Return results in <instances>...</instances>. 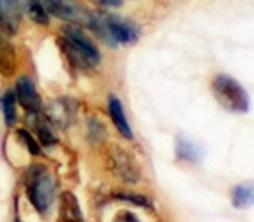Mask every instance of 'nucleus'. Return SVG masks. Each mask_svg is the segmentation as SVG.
Listing matches in <instances>:
<instances>
[{"mask_svg":"<svg viewBox=\"0 0 254 222\" xmlns=\"http://www.w3.org/2000/svg\"><path fill=\"white\" fill-rule=\"evenodd\" d=\"M100 4L107 5V7H119V5H123V0H100Z\"/></svg>","mask_w":254,"mask_h":222,"instance_id":"21","label":"nucleus"},{"mask_svg":"<svg viewBox=\"0 0 254 222\" xmlns=\"http://www.w3.org/2000/svg\"><path fill=\"white\" fill-rule=\"evenodd\" d=\"M45 9L54 16L61 20H68L76 25H87L89 22V14L82 5H78L73 0H41Z\"/></svg>","mask_w":254,"mask_h":222,"instance_id":"5","label":"nucleus"},{"mask_svg":"<svg viewBox=\"0 0 254 222\" xmlns=\"http://www.w3.org/2000/svg\"><path fill=\"white\" fill-rule=\"evenodd\" d=\"M21 20L20 0H0V30L7 36L16 34Z\"/></svg>","mask_w":254,"mask_h":222,"instance_id":"7","label":"nucleus"},{"mask_svg":"<svg viewBox=\"0 0 254 222\" xmlns=\"http://www.w3.org/2000/svg\"><path fill=\"white\" fill-rule=\"evenodd\" d=\"M116 197H118V199H123V201H130V203H133V205H137V206H148V208H151V201H149L146 196H140V194L118 192Z\"/></svg>","mask_w":254,"mask_h":222,"instance_id":"19","label":"nucleus"},{"mask_svg":"<svg viewBox=\"0 0 254 222\" xmlns=\"http://www.w3.org/2000/svg\"><path fill=\"white\" fill-rule=\"evenodd\" d=\"M18 68V57L14 47L7 41L5 36L0 34V75L13 77Z\"/></svg>","mask_w":254,"mask_h":222,"instance_id":"10","label":"nucleus"},{"mask_svg":"<svg viewBox=\"0 0 254 222\" xmlns=\"http://www.w3.org/2000/svg\"><path fill=\"white\" fill-rule=\"evenodd\" d=\"M16 222H21V221H16Z\"/></svg>","mask_w":254,"mask_h":222,"instance_id":"23","label":"nucleus"},{"mask_svg":"<svg viewBox=\"0 0 254 222\" xmlns=\"http://www.w3.org/2000/svg\"><path fill=\"white\" fill-rule=\"evenodd\" d=\"M16 135H18V139L21 141V144L27 148V151H29L30 155H36V157H38V155H41V148H39L38 141L32 137V133H29L27 130H18Z\"/></svg>","mask_w":254,"mask_h":222,"instance_id":"18","label":"nucleus"},{"mask_svg":"<svg viewBox=\"0 0 254 222\" xmlns=\"http://www.w3.org/2000/svg\"><path fill=\"white\" fill-rule=\"evenodd\" d=\"M107 30L114 47L118 45H133L139 39V29L125 18L107 14Z\"/></svg>","mask_w":254,"mask_h":222,"instance_id":"6","label":"nucleus"},{"mask_svg":"<svg viewBox=\"0 0 254 222\" xmlns=\"http://www.w3.org/2000/svg\"><path fill=\"white\" fill-rule=\"evenodd\" d=\"M212 91L215 94L217 102L224 109L237 112V114L249 112V94L240 86V82H237L235 78L228 77V75H217L212 82Z\"/></svg>","mask_w":254,"mask_h":222,"instance_id":"3","label":"nucleus"},{"mask_svg":"<svg viewBox=\"0 0 254 222\" xmlns=\"http://www.w3.org/2000/svg\"><path fill=\"white\" fill-rule=\"evenodd\" d=\"M231 203L237 210L254 206V183H242L231 190Z\"/></svg>","mask_w":254,"mask_h":222,"instance_id":"14","label":"nucleus"},{"mask_svg":"<svg viewBox=\"0 0 254 222\" xmlns=\"http://www.w3.org/2000/svg\"><path fill=\"white\" fill-rule=\"evenodd\" d=\"M59 47L66 54L73 66L76 68H91L100 62V52L94 43L87 38L84 30L75 25L64 27L63 38L59 39Z\"/></svg>","mask_w":254,"mask_h":222,"instance_id":"1","label":"nucleus"},{"mask_svg":"<svg viewBox=\"0 0 254 222\" xmlns=\"http://www.w3.org/2000/svg\"><path fill=\"white\" fill-rule=\"evenodd\" d=\"M109 114H110L112 123H114V126L118 128V132L121 133L125 139L131 141V139H133V132H131V128H130V123H128L127 115H125L123 105H121L119 98H116V96H110L109 98Z\"/></svg>","mask_w":254,"mask_h":222,"instance_id":"11","label":"nucleus"},{"mask_svg":"<svg viewBox=\"0 0 254 222\" xmlns=\"http://www.w3.org/2000/svg\"><path fill=\"white\" fill-rule=\"evenodd\" d=\"M59 222H84L78 199L73 192L66 190L61 194L59 201Z\"/></svg>","mask_w":254,"mask_h":222,"instance_id":"9","label":"nucleus"},{"mask_svg":"<svg viewBox=\"0 0 254 222\" xmlns=\"http://www.w3.org/2000/svg\"><path fill=\"white\" fill-rule=\"evenodd\" d=\"M23 183H25V192L32 206L41 215H45L50 210L55 197V185L50 171L41 164H34L25 171Z\"/></svg>","mask_w":254,"mask_h":222,"instance_id":"2","label":"nucleus"},{"mask_svg":"<svg viewBox=\"0 0 254 222\" xmlns=\"http://www.w3.org/2000/svg\"><path fill=\"white\" fill-rule=\"evenodd\" d=\"M71 115H73V103L69 100L63 98L54 102L48 107L47 119H50L55 124H59V126H66L71 121Z\"/></svg>","mask_w":254,"mask_h":222,"instance_id":"13","label":"nucleus"},{"mask_svg":"<svg viewBox=\"0 0 254 222\" xmlns=\"http://www.w3.org/2000/svg\"><path fill=\"white\" fill-rule=\"evenodd\" d=\"M109 167L119 179L125 183H137L140 179V167L135 162V158L130 157L121 148H112L109 151Z\"/></svg>","mask_w":254,"mask_h":222,"instance_id":"4","label":"nucleus"},{"mask_svg":"<svg viewBox=\"0 0 254 222\" xmlns=\"http://www.w3.org/2000/svg\"><path fill=\"white\" fill-rule=\"evenodd\" d=\"M16 100L27 112H36L41 109V98L36 89L34 80L30 77H20L16 80Z\"/></svg>","mask_w":254,"mask_h":222,"instance_id":"8","label":"nucleus"},{"mask_svg":"<svg viewBox=\"0 0 254 222\" xmlns=\"http://www.w3.org/2000/svg\"><path fill=\"white\" fill-rule=\"evenodd\" d=\"M176 157L185 162H199L201 150L194 146L190 141H187L183 137H178V144H176Z\"/></svg>","mask_w":254,"mask_h":222,"instance_id":"15","label":"nucleus"},{"mask_svg":"<svg viewBox=\"0 0 254 222\" xmlns=\"http://www.w3.org/2000/svg\"><path fill=\"white\" fill-rule=\"evenodd\" d=\"M2 111H4V119L7 126H13L16 121V96L11 91L2 96Z\"/></svg>","mask_w":254,"mask_h":222,"instance_id":"17","label":"nucleus"},{"mask_svg":"<svg viewBox=\"0 0 254 222\" xmlns=\"http://www.w3.org/2000/svg\"><path fill=\"white\" fill-rule=\"evenodd\" d=\"M25 4L30 20H34L39 25H48V11L45 9L41 0H25Z\"/></svg>","mask_w":254,"mask_h":222,"instance_id":"16","label":"nucleus"},{"mask_svg":"<svg viewBox=\"0 0 254 222\" xmlns=\"http://www.w3.org/2000/svg\"><path fill=\"white\" fill-rule=\"evenodd\" d=\"M93 2H96V4H100V0H93Z\"/></svg>","mask_w":254,"mask_h":222,"instance_id":"22","label":"nucleus"},{"mask_svg":"<svg viewBox=\"0 0 254 222\" xmlns=\"http://www.w3.org/2000/svg\"><path fill=\"white\" fill-rule=\"evenodd\" d=\"M114 222H139V219H137L135 214H131V212H119L116 215Z\"/></svg>","mask_w":254,"mask_h":222,"instance_id":"20","label":"nucleus"},{"mask_svg":"<svg viewBox=\"0 0 254 222\" xmlns=\"http://www.w3.org/2000/svg\"><path fill=\"white\" fill-rule=\"evenodd\" d=\"M29 123H30V126H32V130L38 133L39 141H41L45 146H52L57 142V137H55L54 132H52L50 121L47 119V115H41L38 111L29 112Z\"/></svg>","mask_w":254,"mask_h":222,"instance_id":"12","label":"nucleus"}]
</instances>
